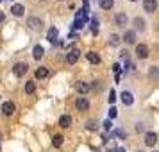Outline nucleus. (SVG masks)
Wrapping results in <instances>:
<instances>
[{"label":"nucleus","mask_w":159,"mask_h":152,"mask_svg":"<svg viewBox=\"0 0 159 152\" xmlns=\"http://www.w3.org/2000/svg\"><path fill=\"white\" fill-rule=\"evenodd\" d=\"M27 70H29L27 63H16V65L13 66V73H15L16 77H23V75L27 73Z\"/></svg>","instance_id":"obj_1"},{"label":"nucleus","mask_w":159,"mask_h":152,"mask_svg":"<svg viewBox=\"0 0 159 152\" xmlns=\"http://www.w3.org/2000/svg\"><path fill=\"white\" fill-rule=\"evenodd\" d=\"M79 56H80V52L77 50V48H72V50L66 54V63H68V65H75L77 59H79Z\"/></svg>","instance_id":"obj_2"},{"label":"nucleus","mask_w":159,"mask_h":152,"mask_svg":"<svg viewBox=\"0 0 159 152\" xmlns=\"http://www.w3.org/2000/svg\"><path fill=\"white\" fill-rule=\"evenodd\" d=\"M15 109H16L15 102H11V100H7V102L2 104V113H4L6 116H11L13 113H15Z\"/></svg>","instance_id":"obj_3"},{"label":"nucleus","mask_w":159,"mask_h":152,"mask_svg":"<svg viewBox=\"0 0 159 152\" xmlns=\"http://www.w3.org/2000/svg\"><path fill=\"white\" fill-rule=\"evenodd\" d=\"M157 143V134H156V132H147V134H145V145H147V147H154V145Z\"/></svg>","instance_id":"obj_4"},{"label":"nucleus","mask_w":159,"mask_h":152,"mask_svg":"<svg viewBox=\"0 0 159 152\" xmlns=\"http://www.w3.org/2000/svg\"><path fill=\"white\" fill-rule=\"evenodd\" d=\"M136 56L139 59H147L148 58V47L147 45H136Z\"/></svg>","instance_id":"obj_5"},{"label":"nucleus","mask_w":159,"mask_h":152,"mask_svg":"<svg viewBox=\"0 0 159 152\" xmlns=\"http://www.w3.org/2000/svg\"><path fill=\"white\" fill-rule=\"evenodd\" d=\"M89 84L88 82H84V81H79V82H75V90H77V93H80V95H86L88 91H89Z\"/></svg>","instance_id":"obj_6"},{"label":"nucleus","mask_w":159,"mask_h":152,"mask_svg":"<svg viewBox=\"0 0 159 152\" xmlns=\"http://www.w3.org/2000/svg\"><path fill=\"white\" fill-rule=\"evenodd\" d=\"M75 108L79 109V111H86V109H89V102H88V99L79 97V99L75 100Z\"/></svg>","instance_id":"obj_7"},{"label":"nucleus","mask_w":159,"mask_h":152,"mask_svg":"<svg viewBox=\"0 0 159 152\" xmlns=\"http://www.w3.org/2000/svg\"><path fill=\"white\" fill-rule=\"evenodd\" d=\"M143 7L147 13H154L157 9V0H143Z\"/></svg>","instance_id":"obj_8"},{"label":"nucleus","mask_w":159,"mask_h":152,"mask_svg":"<svg viewBox=\"0 0 159 152\" xmlns=\"http://www.w3.org/2000/svg\"><path fill=\"white\" fill-rule=\"evenodd\" d=\"M127 22H129V18H127V15H123V13H118L115 16V25H118V27H125Z\"/></svg>","instance_id":"obj_9"},{"label":"nucleus","mask_w":159,"mask_h":152,"mask_svg":"<svg viewBox=\"0 0 159 152\" xmlns=\"http://www.w3.org/2000/svg\"><path fill=\"white\" fill-rule=\"evenodd\" d=\"M123 41H125L127 45L136 43V32H134V30H127V32L123 34Z\"/></svg>","instance_id":"obj_10"},{"label":"nucleus","mask_w":159,"mask_h":152,"mask_svg":"<svg viewBox=\"0 0 159 152\" xmlns=\"http://www.w3.org/2000/svg\"><path fill=\"white\" fill-rule=\"evenodd\" d=\"M86 59L91 63V65H98V63H100V56H98L97 52H93V50L86 54Z\"/></svg>","instance_id":"obj_11"},{"label":"nucleus","mask_w":159,"mask_h":152,"mask_svg":"<svg viewBox=\"0 0 159 152\" xmlns=\"http://www.w3.org/2000/svg\"><path fill=\"white\" fill-rule=\"evenodd\" d=\"M27 25H29L30 29H39L41 27V20L36 18V16H30L29 20H27Z\"/></svg>","instance_id":"obj_12"},{"label":"nucleus","mask_w":159,"mask_h":152,"mask_svg":"<svg viewBox=\"0 0 159 152\" xmlns=\"http://www.w3.org/2000/svg\"><path fill=\"white\" fill-rule=\"evenodd\" d=\"M59 125H61L63 129L70 127V125H72V116H70V115H63L61 118H59Z\"/></svg>","instance_id":"obj_13"},{"label":"nucleus","mask_w":159,"mask_h":152,"mask_svg":"<svg viewBox=\"0 0 159 152\" xmlns=\"http://www.w3.org/2000/svg\"><path fill=\"white\" fill-rule=\"evenodd\" d=\"M122 102L125 104V106H130V104L134 102V97H132V93H130V91H123V93H122Z\"/></svg>","instance_id":"obj_14"},{"label":"nucleus","mask_w":159,"mask_h":152,"mask_svg":"<svg viewBox=\"0 0 159 152\" xmlns=\"http://www.w3.org/2000/svg\"><path fill=\"white\" fill-rule=\"evenodd\" d=\"M36 79H45V77H48V68H45V66H39L36 70Z\"/></svg>","instance_id":"obj_15"},{"label":"nucleus","mask_w":159,"mask_h":152,"mask_svg":"<svg viewBox=\"0 0 159 152\" xmlns=\"http://www.w3.org/2000/svg\"><path fill=\"white\" fill-rule=\"evenodd\" d=\"M23 11H25V7H23L22 4H15V6L11 7V13L15 16H23Z\"/></svg>","instance_id":"obj_16"},{"label":"nucleus","mask_w":159,"mask_h":152,"mask_svg":"<svg viewBox=\"0 0 159 152\" xmlns=\"http://www.w3.org/2000/svg\"><path fill=\"white\" fill-rule=\"evenodd\" d=\"M45 54V48L41 47V45H36L34 47V50H32V56H34V59H41Z\"/></svg>","instance_id":"obj_17"},{"label":"nucleus","mask_w":159,"mask_h":152,"mask_svg":"<svg viewBox=\"0 0 159 152\" xmlns=\"http://www.w3.org/2000/svg\"><path fill=\"white\" fill-rule=\"evenodd\" d=\"M132 23H134V29H138V30H143L145 29V20H143V18H139V16L134 18Z\"/></svg>","instance_id":"obj_18"},{"label":"nucleus","mask_w":159,"mask_h":152,"mask_svg":"<svg viewBox=\"0 0 159 152\" xmlns=\"http://www.w3.org/2000/svg\"><path fill=\"white\" fill-rule=\"evenodd\" d=\"M47 38H48V41H50V43H56V39H57V29H56V27H52V29L48 30Z\"/></svg>","instance_id":"obj_19"},{"label":"nucleus","mask_w":159,"mask_h":152,"mask_svg":"<svg viewBox=\"0 0 159 152\" xmlns=\"http://www.w3.org/2000/svg\"><path fill=\"white\" fill-rule=\"evenodd\" d=\"M34 91H36V84H34L32 81H29V82L25 84V93H27V95H32Z\"/></svg>","instance_id":"obj_20"},{"label":"nucleus","mask_w":159,"mask_h":152,"mask_svg":"<svg viewBox=\"0 0 159 152\" xmlns=\"http://www.w3.org/2000/svg\"><path fill=\"white\" fill-rule=\"evenodd\" d=\"M63 140H65L63 134H56V136L52 138V145H54V147H61V145H63Z\"/></svg>","instance_id":"obj_21"},{"label":"nucleus","mask_w":159,"mask_h":152,"mask_svg":"<svg viewBox=\"0 0 159 152\" xmlns=\"http://www.w3.org/2000/svg\"><path fill=\"white\" fill-rule=\"evenodd\" d=\"M98 6L102 9H111L113 7V0H98Z\"/></svg>","instance_id":"obj_22"},{"label":"nucleus","mask_w":159,"mask_h":152,"mask_svg":"<svg viewBox=\"0 0 159 152\" xmlns=\"http://www.w3.org/2000/svg\"><path fill=\"white\" fill-rule=\"evenodd\" d=\"M118 43H120V36H116V34H111V36H109V45L116 47Z\"/></svg>","instance_id":"obj_23"},{"label":"nucleus","mask_w":159,"mask_h":152,"mask_svg":"<svg viewBox=\"0 0 159 152\" xmlns=\"http://www.w3.org/2000/svg\"><path fill=\"white\" fill-rule=\"evenodd\" d=\"M116 100V93H115V90H111V93H109V104H115Z\"/></svg>","instance_id":"obj_24"},{"label":"nucleus","mask_w":159,"mask_h":152,"mask_svg":"<svg viewBox=\"0 0 159 152\" xmlns=\"http://www.w3.org/2000/svg\"><path fill=\"white\" fill-rule=\"evenodd\" d=\"M86 127H88V129L93 131V129H97V123H95L93 120H89V122H86Z\"/></svg>","instance_id":"obj_25"},{"label":"nucleus","mask_w":159,"mask_h":152,"mask_svg":"<svg viewBox=\"0 0 159 152\" xmlns=\"http://www.w3.org/2000/svg\"><path fill=\"white\" fill-rule=\"evenodd\" d=\"M109 116H111V118H116V116H118V111H116V108H111V109H109Z\"/></svg>","instance_id":"obj_26"},{"label":"nucleus","mask_w":159,"mask_h":152,"mask_svg":"<svg viewBox=\"0 0 159 152\" xmlns=\"http://www.w3.org/2000/svg\"><path fill=\"white\" fill-rule=\"evenodd\" d=\"M143 129H145V125H143L141 122H138V123H136V131H138V132H141Z\"/></svg>","instance_id":"obj_27"},{"label":"nucleus","mask_w":159,"mask_h":152,"mask_svg":"<svg viewBox=\"0 0 159 152\" xmlns=\"http://www.w3.org/2000/svg\"><path fill=\"white\" fill-rule=\"evenodd\" d=\"M150 75H152V77H156V75H157V70H156V66H152V70H150Z\"/></svg>","instance_id":"obj_28"},{"label":"nucleus","mask_w":159,"mask_h":152,"mask_svg":"<svg viewBox=\"0 0 159 152\" xmlns=\"http://www.w3.org/2000/svg\"><path fill=\"white\" fill-rule=\"evenodd\" d=\"M93 88H95V90H98V88H100V90H102V84H100V82H98V81H95Z\"/></svg>","instance_id":"obj_29"},{"label":"nucleus","mask_w":159,"mask_h":152,"mask_svg":"<svg viewBox=\"0 0 159 152\" xmlns=\"http://www.w3.org/2000/svg\"><path fill=\"white\" fill-rule=\"evenodd\" d=\"M104 127H106V129H111V122H109V120H106V122H104Z\"/></svg>","instance_id":"obj_30"},{"label":"nucleus","mask_w":159,"mask_h":152,"mask_svg":"<svg viewBox=\"0 0 159 152\" xmlns=\"http://www.w3.org/2000/svg\"><path fill=\"white\" fill-rule=\"evenodd\" d=\"M0 22H4V13L0 11Z\"/></svg>","instance_id":"obj_31"},{"label":"nucleus","mask_w":159,"mask_h":152,"mask_svg":"<svg viewBox=\"0 0 159 152\" xmlns=\"http://www.w3.org/2000/svg\"><path fill=\"white\" fill-rule=\"evenodd\" d=\"M116 152H125V150H123V149H116Z\"/></svg>","instance_id":"obj_32"},{"label":"nucleus","mask_w":159,"mask_h":152,"mask_svg":"<svg viewBox=\"0 0 159 152\" xmlns=\"http://www.w3.org/2000/svg\"><path fill=\"white\" fill-rule=\"evenodd\" d=\"M107 152H116V150H107Z\"/></svg>","instance_id":"obj_33"},{"label":"nucleus","mask_w":159,"mask_h":152,"mask_svg":"<svg viewBox=\"0 0 159 152\" xmlns=\"http://www.w3.org/2000/svg\"><path fill=\"white\" fill-rule=\"evenodd\" d=\"M154 152H159V150H154Z\"/></svg>","instance_id":"obj_34"},{"label":"nucleus","mask_w":159,"mask_h":152,"mask_svg":"<svg viewBox=\"0 0 159 152\" xmlns=\"http://www.w3.org/2000/svg\"><path fill=\"white\" fill-rule=\"evenodd\" d=\"M132 2H136V0H132Z\"/></svg>","instance_id":"obj_35"},{"label":"nucleus","mask_w":159,"mask_h":152,"mask_svg":"<svg viewBox=\"0 0 159 152\" xmlns=\"http://www.w3.org/2000/svg\"><path fill=\"white\" fill-rule=\"evenodd\" d=\"M138 152H141V150H138Z\"/></svg>","instance_id":"obj_36"}]
</instances>
